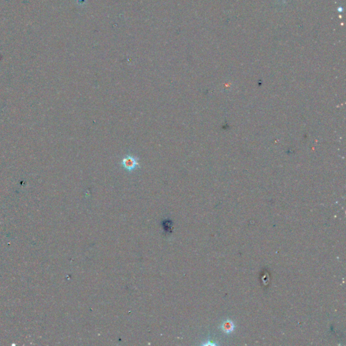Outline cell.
<instances>
[{
	"mask_svg": "<svg viewBox=\"0 0 346 346\" xmlns=\"http://www.w3.org/2000/svg\"><path fill=\"white\" fill-rule=\"evenodd\" d=\"M123 167L128 171L135 170L138 167L139 163L134 157L128 156L122 160Z\"/></svg>",
	"mask_w": 346,
	"mask_h": 346,
	"instance_id": "cell-1",
	"label": "cell"
},
{
	"mask_svg": "<svg viewBox=\"0 0 346 346\" xmlns=\"http://www.w3.org/2000/svg\"><path fill=\"white\" fill-rule=\"evenodd\" d=\"M221 328L223 332L226 333V334H230V333H233V331H234L235 325L233 321L227 320L222 322V324H221Z\"/></svg>",
	"mask_w": 346,
	"mask_h": 346,
	"instance_id": "cell-2",
	"label": "cell"
}]
</instances>
